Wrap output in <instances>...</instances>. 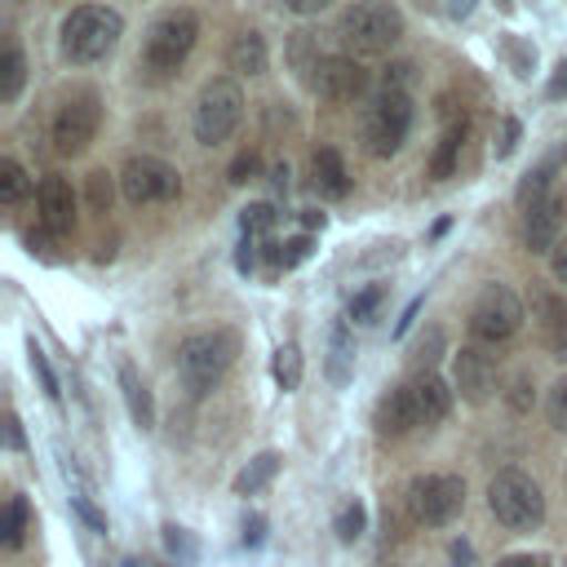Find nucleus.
Returning <instances> with one entry per match:
<instances>
[{"instance_id": "18", "label": "nucleus", "mask_w": 567, "mask_h": 567, "mask_svg": "<svg viewBox=\"0 0 567 567\" xmlns=\"http://www.w3.org/2000/svg\"><path fill=\"white\" fill-rule=\"evenodd\" d=\"M266 62H270V49H266V35L261 31H239L230 40V49H226V66L235 75H261Z\"/></svg>"}, {"instance_id": "41", "label": "nucleus", "mask_w": 567, "mask_h": 567, "mask_svg": "<svg viewBox=\"0 0 567 567\" xmlns=\"http://www.w3.org/2000/svg\"><path fill=\"white\" fill-rule=\"evenodd\" d=\"M505 49H509V58H514V75H527V71H532V62H536V53H532V49H523L518 40H505Z\"/></svg>"}, {"instance_id": "11", "label": "nucleus", "mask_w": 567, "mask_h": 567, "mask_svg": "<svg viewBox=\"0 0 567 567\" xmlns=\"http://www.w3.org/2000/svg\"><path fill=\"white\" fill-rule=\"evenodd\" d=\"M97 124H102V102H97V93H75V97L62 102L58 115H53V151H58V155H80V151L97 137Z\"/></svg>"}, {"instance_id": "16", "label": "nucleus", "mask_w": 567, "mask_h": 567, "mask_svg": "<svg viewBox=\"0 0 567 567\" xmlns=\"http://www.w3.org/2000/svg\"><path fill=\"white\" fill-rule=\"evenodd\" d=\"M558 230H563V199L549 195L545 204H536L523 221V235H527V248L532 252H554L558 248Z\"/></svg>"}, {"instance_id": "15", "label": "nucleus", "mask_w": 567, "mask_h": 567, "mask_svg": "<svg viewBox=\"0 0 567 567\" xmlns=\"http://www.w3.org/2000/svg\"><path fill=\"white\" fill-rule=\"evenodd\" d=\"M408 394H412V408H416V421L421 425H434V421H443L452 412V390L434 372H416L408 381Z\"/></svg>"}, {"instance_id": "22", "label": "nucleus", "mask_w": 567, "mask_h": 567, "mask_svg": "<svg viewBox=\"0 0 567 567\" xmlns=\"http://www.w3.org/2000/svg\"><path fill=\"white\" fill-rule=\"evenodd\" d=\"M350 372H354V332L346 323H332V332H328V377H332V385H346Z\"/></svg>"}, {"instance_id": "27", "label": "nucleus", "mask_w": 567, "mask_h": 567, "mask_svg": "<svg viewBox=\"0 0 567 567\" xmlns=\"http://www.w3.org/2000/svg\"><path fill=\"white\" fill-rule=\"evenodd\" d=\"M27 190H31L27 168H22L18 159H0V199H4V204H22Z\"/></svg>"}, {"instance_id": "25", "label": "nucleus", "mask_w": 567, "mask_h": 567, "mask_svg": "<svg viewBox=\"0 0 567 567\" xmlns=\"http://www.w3.org/2000/svg\"><path fill=\"white\" fill-rule=\"evenodd\" d=\"M22 80H27V58H22L18 44H9L0 53V102H13L18 89H22Z\"/></svg>"}, {"instance_id": "48", "label": "nucleus", "mask_w": 567, "mask_h": 567, "mask_svg": "<svg viewBox=\"0 0 567 567\" xmlns=\"http://www.w3.org/2000/svg\"><path fill=\"white\" fill-rule=\"evenodd\" d=\"M549 97H567V62L554 66V80H549Z\"/></svg>"}, {"instance_id": "45", "label": "nucleus", "mask_w": 567, "mask_h": 567, "mask_svg": "<svg viewBox=\"0 0 567 567\" xmlns=\"http://www.w3.org/2000/svg\"><path fill=\"white\" fill-rule=\"evenodd\" d=\"M549 270H554L558 284H567V239H558V248L549 252Z\"/></svg>"}, {"instance_id": "19", "label": "nucleus", "mask_w": 567, "mask_h": 567, "mask_svg": "<svg viewBox=\"0 0 567 567\" xmlns=\"http://www.w3.org/2000/svg\"><path fill=\"white\" fill-rule=\"evenodd\" d=\"M310 173H315V190H319V195H328V199H341V195L350 190V173H346V159H341L332 146L315 151V159H310Z\"/></svg>"}, {"instance_id": "13", "label": "nucleus", "mask_w": 567, "mask_h": 567, "mask_svg": "<svg viewBox=\"0 0 567 567\" xmlns=\"http://www.w3.org/2000/svg\"><path fill=\"white\" fill-rule=\"evenodd\" d=\"M456 390H461L470 403H487L492 390H496V363H492V354L465 346V350L456 354Z\"/></svg>"}, {"instance_id": "30", "label": "nucleus", "mask_w": 567, "mask_h": 567, "mask_svg": "<svg viewBox=\"0 0 567 567\" xmlns=\"http://www.w3.org/2000/svg\"><path fill=\"white\" fill-rule=\"evenodd\" d=\"M549 173H554V168L545 164V168H536V173L523 177V186H518V204H523V213H532L536 204L549 199Z\"/></svg>"}, {"instance_id": "20", "label": "nucleus", "mask_w": 567, "mask_h": 567, "mask_svg": "<svg viewBox=\"0 0 567 567\" xmlns=\"http://www.w3.org/2000/svg\"><path fill=\"white\" fill-rule=\"evenodd\" d=\"M536 315H540V332L545 346L554 350V359H567V301L563 297H536Z\"/></svg>"}, {"instance_id": "24", "label": "nucleus", "mask_w": 567, "mask_h": 567, "mask_svg": "<svg viewBox=\"0 0 567 567\" xmlns=\"http://www.w3.org/2000/svg\"><path fill=\"white\" fill-rule=\"evenodd\" d=\"M288 58H292V66H297V75L306 80V84H315V75H319V44H315V35L310 31H297L292 35V44H288Z\"/></svg>"}, {"instance_id": "49", "label": "nucleus", "mask_w": 567, "mask_h": 567, "mask_svg": "<svg viewBox=\"0 0 567 567\" xmlns=\"http://www.w3.org/2000/svg\"><path fill=\"white\" fill-rule=\"evenodd\" d=\"M4 439H9V447H22V425H18V416H4Z\"/></svg>"}, {"instance_id": "21", "label": "nucleus", "mask_w": 567, "mask_h": 567, "mask_svg": "<svg viewBox=\"0 0 567 567\" xmlns=\"http://www.w3.org/2000/svg\"><path fill=\"white\" fill-rule=\"evenodd\" d=\"M120 390H124V403H128V416H133V425H137V430H151V425H155V403H151V390H146V381L137 377V368L120 363Z\"/></svg>"}, {"instance_id": "47", "label": "nucleus", "mask_w": 567, "mask_h": 567, "mask_svg": "<svg viewBox=\"0 0 567 567\" xmlns=\"http://www.w3.org/2000/svg\"><path fill=\"white\" fill-rule=\"evenodd\" d=\"M261 532H266V518H257V514H252V518H244V545H257V540H261Z\"/></svg>"}, {"instance_id": "34", "label": "nucleus", "mask_w": 567, "mask_h": 567, "mask_svg": "<svg viewBox=\"0 0 567 567\" xmlns=\"http://www.w3.org/2000/svg\"><path fill=\"white\" fill-rule=\"evenodd\" d=\"M439 350H443V332H439V328H430V332H425V337H421V341L412 346L408 363H412L416 372H430V363L439 359Z\"/></svg>"}, {"instance_id": "31", "label": "nucleus", "mask_w": 567, "mask_h": 567, "mask_svg": "<svg viewBox=\"0 0 567 567\" xmlns=\"http://www.w3.org/2000/svg\"><path fill=\"white\" fill-rule=\"evenodd\" d=\"M363 523H368V514H363V505L359 501H346L341 509H337V523H332V532L350 545V540H359L363 536Z\"/></svg>"}, {"instance_id": "51", "label": "nucleus", "mask_w": 567, "mask_h": 567, "mask_svg": "<svg viewBox=\"0 0 567 567\" xmlns=\"http://www.w3.org/2000/svg\"><path fill=\"white\" fill-rule=\"evenodd\" d=\"M452 558H456V567H470V545L456 540V545H452Z\"/></svg>"}, {"instance_id": "3", "label": "nucleus", "mask_w": 567, "mask_h": 567, "mask_svg": "<svg viewBox=\"0 0 567 567\" xmlns=\"http://www.w3.org/2000/svg\"><path fill=\"white\" fill-rule=\"evenodd\" d=\"M337 31L354 53H385L403 35V13L394 4H385V0H359V4L341 9V27Z\"/></svg>"}, {"instance_id": "52", "label": "nucleus", "mask_w": 567, "mask_h": 567, "mask_svg": "<svg viewBox=\"0 0 567 567\" xmlns=\"http://www.w3.org/2000/svg\"><path fill=\"white\" fill-rule=\"evenodd\" d=\"M270 177H275V186H279V190H288V164H275V173H270Z\"/></svg>"}, {"instance_id": "26", "label": "nucleus", "mask_w": 567, "mask_h": 567, "mask_svg": "<svg viewBox=\"0 0 567 567\" xmlns=\"http://www.w3.org/2000/svg\"><path fill=\"white\" fill-rule=\"evenodd\" d=\"M461 142H465V124H452V128L439 137V151H434V159H430V177H452V173H456Z\"/></svg>"}, {"instance_id": "37", "label": "nucleus", "mask_w": 567, "mask_h": 567, "mask_svg": "<svg viewBox=\"0 0 567 567\" xmlns=\"http://www.w3.org/2000/svg\"><path fill=\"white\" fill-rule=\"evenodd\" d=\"M89 208L93 213H106L111 208V177L97 168V173H89Z\"/></svg>"}, {"instance_id": "7", "label": "nucleus", "mask_w": 567, "mask_h": 567, "mask_svg": "<svg viewBox=\"0 0 567 567\" xmlns=\"http://www.w3.org/2000/svg\"><path fill=\"white\" fill-rule=\"evenodd\" d=\"M408 128H412V97L408 93H381L363 115V142L381 159L408 142Z\"/></svg>"}, {"instance_id": "6", "label": "nucleus", "mask_w": 567, "mask_h": 567, "mask_svg": "<svg viewBox=\"0 0 567 567\" xmlns=\"http://www.w3.org/2000/svg\"><path fill=\"white\" fill-rule=\"evenodd\" d=\"M239 120H244V89L230 75L208 80L195 102V137L204 146H217L239 128Z\"/></svg>"}, {"instance_id": "33", "label": "nucleus", "mask_w": 567, "mask_h": 567, "mask_svg": "<svg viewBox=\"0 0 567 567\" xmlns=\"http://www.w3.org/2000/svg\"><path fill=\"white\" fill-rule=\"evenodd\" d=\"M381 301H385V288H381V284L354 292V297H350V319H354V323H372L377 310H381Z\"/></svg>"}, {"instance_id": "28", "label": "nucleus", "mask_w": 567, "mask_h": 567, "mask_svg": "<svg viewBox=\"0 0 567 567\" xmlns=\"http://www.w3.org/2000/svg\"><path fill=\"white\" fill-rule=\"evenodd\" d=\"M22 532H27V501H22V496H9V505H4V523H0V540H4V549H18V545H22Z\"/></svg>"}, {"instance_id": "50", "label": "nucleus", "mask_w": 567, "mask_h": 567, "mask_svg": "<svg viewBox=\"0 0 567 567\" xmlns=\"http://www.w3.org/2000/svg\"><path fill=\"white\" fill-rule=\"evenodd\" d=\"M292 13H319V9H328V0H297V4H288Z\"/></svg>"}, {"instance_id": "1", "label": "nucleus", "mask_w": 567, "mask_h": 567, "mask_svg": "<svg viewBox=\"0 0 567 567\" xmlns=\"http://www.w3.org/2000/svg\"><path fill=\"white\" fill-rule=\"evenodd\" d=\"M239 354V337L230 328H213V332H190L182 346H177V372L186 381L190 394H208L226 368L235 363Z\"/></svg>"}, {"instance_id": "38", "label": "nucleus", "mask_w": 567, "mask_h": 567, "mask_svg": "<svg viewBox=\"0 0 567 567\" xmlns=\"http://www.w3.org/2000/svg\"><path fill=\"white\" fill-rule=\"evenodd\" d=\"M31 368H35V377H40L44 394H49V399H58L62 390H58V377H53V368H49V359H44V350H40V346H31Z\"/></svg>"}, {"instance_id": "2", "label": "nucleus", "mask_w": 567, "mask_h": 567, "mask_svg": "<svg viewBox=\"0 0 567 567\" xmlns=\"http://www.w3.org/2000/svg\"><path fill=\"white\" fill-rule=\"evenodd\" d=\"M124 31V18L120 9H106V4H80L62 18V53L71 62H97L115 49Z\"/></svg>"}, {"instance_id": "4", "label": "nucleus", "mask_w": 567, "mask_h": 567, "mask_svg": "<svg viewBox=\"0 0 567 567\" xmlns=\"http://www.w3.org/2000/svg\"><path fill=\"white\" fill-rule=\"evenodd\" d=\"M195 35H199V18L190 9H168L151 22L146 31V49H142V62L146 71L155 75H168L186 62V53L195 49Z\"/></svg>"}, {"instance_id": "29", "label": "nucleus", "mask_w": 567, "mask_h": 567, "mask_svg": "<svg viewBox=\"0 0 567 567\" xmlns=\"http://www.w3.org/2000/svg\"><path fill=\"white\" fill-rule=\"evenodd\" d=\"M275 381H279V390H297L301 385V350L297 346H279L275 350Z\"/></svg>"}, {"instance_id": "53", "label": "nucleus", "mask_w": 567, "mask_h": 567, "mask_svg": "<svg viewBox=\"0 0 567 567\" xmlns=\"http://www.w3.org/2000/svg\"><path fill=\"white\" fill-rule=\"evenodd\" d=\"M563 483H567V474H563Z\"/></svg>"}, {"instance_id": "32", "label": "nucleus", "mask_w": 567, "mask_h": 567, "mask_svg": "<svg viewBox=\"0 0 567 567\" xmlns=\"http://www.w3.org/2000/svg\"><path fill=\"white\" fill-rule=\"evenodd\" d=\"M239 226H244V239H261V235H270V226H275V208L270 204H248L244 208V217H239Z\"/></svg>"}, {"instance_id": "42", "label": "nucleus", "mask_w": 567, "mask_h": 567, "mask_svg": "<svg viewBox=\"0 0 567 567\" xmlns=\"http://www.w3.org/2000/svg\"><path fill=\"white\" fill-rule=\"evenodd\" d=\"M252 173H257V151H244V155H239V159L230 164V182L239 186V182H248Z\"/></svg>"}, {"instance_id": "14", "label": "nucleus", "mask_w": 567, "mask_h": 567, "mask_svg": "<svg viewBox=\"0 0 567 567\" xmlns=\"http://www.w3.org/2000/svg\"><path fill=\"white\" fill-rule=\"evenodd\" d=\"M40 221L53 235H66L75 226V195L66 177H44L40 182Z\"/></svg>"}, {"instance_id": "35", "label": "nucleus", "mask_w": 567, "mask_h": 567, "mask_svg": "<svg viewBox=\"0 0 567 567\" xmlns=\"http://www.w3.org/2000/svg\"><path fill=\"white\" fill-rule=\"evenodd\" d=\"M412 89H416V66H412V62H394V66H385L381 93H408V97H412Z\"/></svg>"}, {"instance_id": "23", "label": "nucleus", "mask_w": 567, "mask_h": 567, "mask_svg": "<svg viewBox=\"0 0 567 567\" xmlns=\"http://www.w3.org/2000/svg\"><path fill=\"white\" fill-rule=\"evenodd\" d=\"M275 474H279V456H275V452H261V456H252V461L235 474V492H244V496H248V492H261Z\"/></svg>"}, {"instance_id": "43", "label": "nucleus", "mask_w": 567, "mask_h": 567, "mask_svg": "<svg viewBox=\"0 0 567 567\" xmlns=\"http://www.w3.org/2000/svg\"><path fill=\"white\" fill-rule=\"evenodd\" d=\"M514 146H518V120H509V115H505V120H501V142H496V155H509Z\"/></svg>"}, {"instance_id": "46", "label": "nucleus", "mask_w": 567, "mask_h": 567, "mask_svg": "<svg viewBox=\"0 0 567 567\" xmlns=\"http://www.w3.org/2000/svg\"><path fill=\"white\" fill-rule=\"evenodd\" d=\"M496 567H549V558H545V554H509V558H501Z\"/></svg>"}, {"instance_id": "44", "label": "nucleus", "mask_w": 567, "mask_h": 567, "mask_svg": "<svg viewBox=\"0 0 567 567\" xmlns=\"http://www.w3.org/2000/svg\"><path fill=\"white\" fill-rule=\"evenodd\" d=\"M527 390H532V381L518 372V377H514V390H509V408H514V412H527V403H532Z\"/></svg>"}, {"instance_id": "12", "label": "nucleus", "mask_w": 567, "mask_h": 567, "mask_svg": "<svg viewBox=\"0 0 567 567\" xmlns=\"http://www.w3.org/2000/svg\"><path fill=\"white\" fill-rule=\"evenodd\" d=\"M310 89H315L319 97H328V102H354V97L368 93V71H363V62L350 58V53H328V58L319 62V75H315Z\"/></svg>"}, {"instance_id": "40", "label": "nucleus", "mask_w": 567, "mask_h": 567, "mask_svg": "<svg viewBox=\"0 0 567 567\" xmlns=\"http://www.w3.org/2000/svg\"><path fill=\"white\" fill-rule=\"evenodd\" d=\"M306 252H310V239H306V235H297V239H288V244H284V252H279V266L288 270V266H297Z\"/></svg>"}, {"instance_id": "39", "label": "nucleus", "mask_w": 567, "mask_h": 567, "mask_svg": "<svg viewBox=\"0 0 567 567\" xmlns=\"http://www.w3.org/2000/svg\"><path fill=\"white\" fill-rule=\"evenodd\" d=\"M71 505H75V514H80V518H84V523H89L93 532H106V518H102V514H97V509L89 505V496H80V492H71Z\"/></svg>"}, {"instance_id": "10", "label": "nucleus", "mask_w": 567, "mask_h": 567, "mask_svg": "<svg viewBox=\"0 0 567 567\" xmlns=\"http://www.w3.org/2000/svg\"><path fill=\"white\" fill-rule=\"evenodd\" d=\"M120 190L128 204H164V199H177L182 177L173 164H164L155 155H133L120 168Z\"/></svg>"}, {"instance_id": "8", "label": "nucleus", "mask_w": 567, "mask_h": 567, "mask_svg": "<svg viewBox=\"0 0 567 567\" xmlns=\"http://www.w3.org/2000/svg\"><path fill=\"white\" fill-rule=\"evenodd\" d=\"M518 323H523V301H518V292L505 288V284H487V288L474 297V306H470V332H474L478 341H492V346H496V341L514 337Z\"/></svg>"}, {"instance_id": "5", "label": "nucleus", "mask_w": 567, "mask_h": 567, "mask_svg": "<svg viewBox=\"0 0 567 567\" xmlns=\"http://www.w3.org/2000/svg\"><path fill=\"white\" fill-rule=\"evenodd\" d=\"M487 505H492V514H496L505 527H514V532H527V527H536V523L545 518V496H540L536 478L523 474V470H501V474L487 483Z\"/></svg>"}, {"instance_id": "36", "label": "nucleus", "mask_w": 567, "mask_h": 567, "mask_svg": "<svg viewBox=\"0 0 567 567\" xmlns=\"http://www.w3.org/2000/svg\"><path fill=\"white\" fill-rule=\"evenodd\" d=\"M545 416H549V425L567 430V377L549 385V394H545Z\"/></svg>"}, {"instance_id": "9", "label": "nucleus", "mask_w": 567, "mask_h": 567, "mask_svg": "<svg viewBox=\"0 0 567 567\" xmlns=\"http://www.w3.org/2000/svg\"><path fill=\"white\" fill-rule=\"evenodd\" d=\"M461 505H465V483L456 474H425V478H412V487H408V509L425 527L452 523L461 514Z\"/></svg>"}, {"instance_id": "17", "label": "nucleus", "mask_w": 567, "mask_h": 567, "mask_svg": "<svg viewBox=\"0 0 567 567\" xmlns=\"http://www.w3.org/2000/svg\"><path fill=\"white\" fill-rule=\"evenodd\" d=\"M372 421H377V430H381V434H408L412 425H421V421H416V408H412V394H408V385H394V390H385V394L377 399V412H372Z\"/></svg>"}]
</instances>
